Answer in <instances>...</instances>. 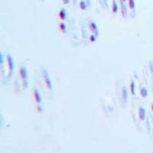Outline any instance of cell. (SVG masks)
<instances>
[{"label": "cell", "instance_id": "1", "mask_svg": "<svg viewBox=\"0 0 153 153\" xmlns=\"http://www.w3.org/2000/svg\"><path fill=\"white\" fill-rule=\"evenodd\" d=\"M19 76L22 81V84L24 89H27L28 86V73L25 66L21 65L19 68Z\"/></svg>", "mask_w": 153, "mask_h": 153}, {"label": "cell", "instance_id": "2", "mask_svg": "<svg viewBox=\"0 0 153 153\" xmlns=\"http://www.w3.org/2000/svg\"><path fill=\"white\" fill-rule=\"evenodd\" d=\"M41 73H42V79H43L44 87L48 90H53V83L48 70L44 68L41 71Z\"/></svg>", "mask_w": 153, "mask_h": 153}, {"label": "cell", "instance_id": "3", "mask_svg": "<svg viewBox=\"0 0 153 153\" xmlns=\"http://www.w3.org/2000/svg\"><path fill=\"white\" fill-rule=\"evenodd\" d=\"M6 64H7V67H8V71H9V75L11 76L12 73H13L14 71V69H15V64H14V60H13V58L12 57L8 54L6 55Z\"/></svg>", "mask_w": 153, "mask_h": 153}, {"label": "cell", "instance_id": "4", "mask_svg": "<svg viewBox=\"0 0 153 153\" xmlns=\"http://www.w3.org/2000/svg\"><path fill=\"white\" fill-rule=\"evenodd\" d=\"M32 98L36 103V105H41L42 103V97L40 94V92L38 89L34 88L32 91Z\"/></svg>", "mask_w": 153, "mask_h": 153}, {"label": "cell", "instance_id": "5", "mask_svg": "<svg viewBox=\"0 0 153 153\" xmlns=\"http://www.w3.org/2000/svg\"><path fill=\"white\" fill-rule=\"evenodd\" d=\"M138 114H139V117L140 120H145V117H146V110L144 107L140 106L139 108V110H138Z\"/></svg>", "mask_w": 153, "mask_h": 153}, {"label": "cell", "instance_id": "6", "mask_svg": "<svg viewBox=\"0 0 153 153\" xmlns=\"http://www.w3.org/2000/svg\"><path fill=\"white\" fill-rule=\"evenodd\" d=\"M67 18V12L64 9H61L58 12V19L60 21H64Z\"/></svg>", "mask_w": 153, "mask_h": 153}, {"label": "cell", "instance_id": "7", "mask_svg": "<svg viewBox=\"0 0 153 153\" xmlns=\"http://www.w3.org/2000/svg\"><path fill=\"white\" fill-rule=\"evenodd\" d=\"M128 97H129V91L126 87H123V88L122 90V98L123 100V101L126 102Z\"/></svg>", "mask_w": 153, "mask_h": 153}, {"label": "cell", "instance_id": "8", "mask_svg": "<svg viewBox=\"0 0 153 153\" xmlns=\"http://www.w3.org/2000/svg\"><path fill=\"white\" fill-rule=\"evenodd\" d=\"M129 91L132 96H135V84L133 81H132L130 82L129 87Z\"/></svg>", "mask_w": 153, "mask_h": 153}, {"label": "cell", "instance_id": "9", "mask_svg": "<svg viewBox=\"0 0 153 153\" xmlns=\"http://www.w3.org/2000/svg\"><path fill=\"white\" fill-rule=\"evenodd\" d=\"M58 28H59L60 32L66 34V32H67V25H66V24L64 22H60L59 25H58Z\"/></svg>", "mask_w": 153, "mask_h": 153}, {"label": "cell", "instance_id": "10", "mask_svg": "<svg viewBox=\"0 0 153 153\" xmlns=\"http://www.w3.org/2000/svg\"><path fill=\"white\" fill-rule=\"evenodd\" d=\"M89 27H90V28L91 29L92 32H94V35H95V33H97V32H98V27H97V24H96L95 22H91L90 23Z\"/></svg>", "mask_w": 153, "mask_h": 153}, {"label": "cell", "instance_id": "11", "mask_svg": "<svg viewBox=\"0 0 153 153\" xmlns=\"http://www.w3.org/2000/svg\"><path fill=\"white\" fill-rule=\"evenodd\" d=\"M139 94H140V95H141L143 98H145V97H147L148 95V90H147L145 87H142V88H141L140 90H139Z\"/></svg>", "mask_w": 153, "mask_h": 153}, {"label": "cell", "instance_id": "12", "mask_svg": "<svg viewBox=\"0 0 153 153\" xmlns=\"http://www.w3.org/2000/svg\"><path fill=\"white\" fill-rule=\"evenodd\" d=\"M79 9L82 11H85L87 9V4L84 1H81L79 3Z\"/></svg>", "mask_w": 153, "mask_h": 153}, {"label": "cell", "instance_id": "13", "mask_svg": "<svg viewBox=\"0 0 153 153\" xmlns=\"http://www.w3.org/2000/svg\"><path fill=\"white\" fill-rule=\"evenodd\" d=\"M128 6L129 8L131 10H133L135 8V0H129L128 1Z\"/></svg>", "mask_w": 153, "mask_h": 153}, {"label": "cell", "instance_id": "14", "mask_svg": "<svg viewBox=\"0 0 153 153\" xmlns=\"http://www.w3.org/2000/svg\"><path fill=\"white\" fill-rule=\"evenodd\" d=\"M89 41L90 42H92V43H94L97 41V35H95L94 34H93L92 35H90V38H89Z\"/></svg>", "mask_w": 153, "mask_h": 153}, {"label": "cell", "instance_id": "15", "mask_svg": "<svg viewBox=\"0 0 153 153\" xmlns=\"http://www.w3.org/2000/svg\"><path fill=\"white\" fill-rule=\"evenodd\" d=\"M36 110L38 113H41L43 112V107L41 105H37V108H36Z\"/></svg>", "mask_w": 153, "mask_h": 153}, {"label": "cell", "instance_id": "16", "mask_svg": "<svg viewBox=\"0 0 153 153\" xmlns=\"http://www.w3.org/2000/svg\"><path fill=\"white\" fill-rule=\"evenodd\" d=\"M62 1H63L64 4L67 5V4H69V3H70V0H62Z\"/></svg>", "mask_w": 153, "mask_h": 153}, {"label": "cell", "instance_id": "17", "mask_svg": "<svg viewBox=\"0 0 153 153\" xmlns=\"http://www.w3.org/2000/svg\"><path fill=\"white\" fill-rule=\"evenodd\" d=\"M151 112L153 113V103L151 105Z\"/></svg>", "mask_w": 153, "mask_h": 153}, {"label": "cell", "instance_id": "18", "mask_svg": "<svg viewBox=\"0 0 153 153\" xmlns=\"http://www.w3.org/2000/svg\"><path fill=\"white\" fill-rule=\"evenodd\" d=\"M120 1H121V2H122V3H125V2L126 1V0H120Z\"/></svg>", "mask_w": 153, "mask_h": 153}, {"label": "cell", "instance_id": "19", "mask_svg": "<svg viewBox=\"0 0 153 153\" xmlns=\"http://www.w3.org/2000/svg\"><path fill=\"white\" fill-rule=\"evenodd\" d=\"M100 1H101V0H100Z\"/></svg>", "mask_w": 153, "mask_h": 153}]
</instances>
